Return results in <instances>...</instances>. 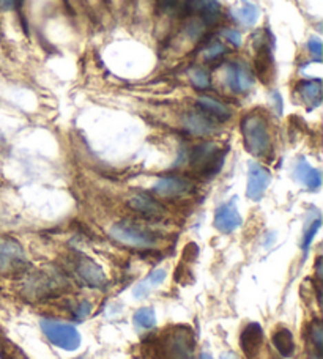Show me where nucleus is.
<instances>
[{
    "instance_id": "f257e3e1",
    "label": "nucleus",
    "mask_w": 323,
    "mask_h": 359,
    "mask_svg": "<svg viewBox=\"0 0 323 359\" xmlns=\"http://www.w3.org/2000/svg\"><path fill=\"white\" fill-rule=\"evenodd\" d=\"M194 345L193 329L178 325L160 340V359H194Z\"/></svg>"
},
{
    "instance_id": "f03ea898",
    "label": "nucleus",
    "mask_w": 323,
    "mask_h": 359,
    "mask_svg": "<svg viewBox=\"0 0 323 359\" xmlns=\"http://www.w3.org/2000/svg\"><path fill=\"white\" fill-rule=\"evenodd\" d=\"M242 132L244 147L254 156H265L271 148L270 131H268L267 120L260 114L246 115L242 121Z\"/></svg>"
},
{
    "instance_id": "7ed1b4c3",
    "label": "nucleus",
    "mask_w": 323,
    "mask_h": 359,
    "mask_svg": "<svg viewBox=\"0 0 323 359\" xmlns=\"http://www.w3.org/2000/svg\"><path fill=\"white\" fill-rule=\"evenodd\" d=\"M41 329L46 338L52 342L59 349L74 351L81 345V334L74 327L68 323L57 322V320H41Z\"/></svg>"
},
{
    "instance_id": "20e7f679",
    "label": "nucleus",
    "mask_w": 323,
    "mask_h": 359,
    "mask_svg": "<svg viewBox=\"0 0 323 359\" xmlns=\"http://www.w3.org/2000/svg\"><path fill=\"white\" fill-rule=\"evenodd\" d=\"M224 154H226V152H222L215 143H202L191 153V164L202 175L213 176L221 170L224 164Z\"/></svg>"
},
{
    "instance_id": "39448f33",
    "label": "nucleus",
    "mask_w": 323,
    "mask_h": 359,
    "mask_svg": "<svg viewBox=\"0 0 323 359\" xmlns=\"http://www.w3.org/2000/svg\"><path fill=\"white\" fill-rule=\"evenodd\" d=\"M109 234L114 240L129 247H153L156 245L155 235L131 223H118L112 225Z\"/></svg>"
},
{
    "instance_id": "423d86ee",
    "label": "nucleus",
    "mask_w": 323,
    "mask_h": 359,
    "mask_svg": "<svg viewBox=\"0 0 323 359\" xmlns=\"http://www.w3.org/2000/svg\"><path fill=\"white\" fill-rule=\"evenodd\" d=\"M183 16H199L205 27L215 25L221 19V5L218 0H185L182 5Z\"/></svg>"
},
{
    "instance_id": "0eeeda50",
    "label": "nucleus",
    "mask_w": 323,
    "mask_h": 359,
    "mask_svg": "<svg viewBox=\"0 0 323 359\" xmlns=\"http://www.w3.org/2000/svg\"><path fill=\"white\" fill-rule=\"evenodd\" d=\"M226 84L235 93H246L254 84V76L244 63H232L227 66Z\"/></svg>"
},
{
    "instance_id": "6e6552de",
    "label": "nucleus",
    "mask_w": 323,
    "mask_h": 359,
    "mask_svg": "<svg viewBox=\"0 0 323 359\" xmlns=\"http://www.w3.org/2000/svg\"><path fill=\"white\" fill-rule=\"evenodd\" d=\"M270 172L260 164H251L248 174V186H246V194L251 201H260L264 197L268 185H270Z\"/></svg>"
},
{
    "instance_id": "1a4fd4ad",
    "label": "nucleus",
    "mask_w": 323,
    "mask_h": 359,
    "mask_svg": "<svg viewBox=\"0 0 323 359\" xmlns=\"http://www.w3.org/2000/svg\"><path fill=\"white\" fill-rule=\"evenodd\" d=\"M242 225V216H240L237 202L235 198L229 201L216 209L215 214V227L222 234H232Z\"/></svg>"
},
{
    "instance_id": "9d476101",
    "label": "nucleus",
    "mask_w": 323,
    "mask_h": 359,
    "mask_svg": "<svg viewBox=\"0 0 323 359\" xmlns=\"http://www.w3.org/2000/svg\"><path fill=\"white\" fill-rule=\"evenodd\" d=\"M262 342H264V329L259 323H249L248 327L243 329L242 338H240V345L246 355V358L254 359L259 355Z\"/></svg>"
},
{
    "instance_id": "9b49d317",
    "label": "nucleus",
    "mask_w": 323,
    "mask_h": 359,
    "mask_svg": "<svg viewBox=\"0 0 323 359\" xmlns=\"http://www.w3.org/2000/svg\"><path fill=\"white\" fill-rule=\"evenodd\" d=\"M24 262V252L13 240H0V271H7Z\"/></svg>"
},
{
    "instance_id": "f8f14e48",
    "label": "nucleus",
    "mask_w": 323,
    "mask_h": 359,
    "mask_svg": "<svg viewBox=\"0 0 323 359\" xmlns=\"http://www.w3.org/2000/svg\"><path fill=\"white\" fill-rule=\"evenodd\" d=\"M189 189V181L180 178V176H164L153 186V192L161 197H178L186 194Z\"/></svg>"
},
{
    "instance_id": "ddd939ff",
    "label": "nucleus",
    "mask_w": 323,
    "mask_h": 359,
    "mask_svg": "<svg viewBox=\"0 0 323 359\" xmlns=\"http://www.w3.org/2000/svg\"><path fill=\"white\" fill-rule=\"evenodd\" d=\"M76 271H78L79 278L90 287H103L106 283V276L101 271V268L90 258H81L76 265Z\"/></svg>"
},
{
    "instance_id": "4468645a",
    "label": "nucleus",
    "mask_w": 323,
    "mask_h": 359,
    "mask_svg": "<svg viewBox=\"0 0 323 359\" xmlns=\"http://www.w3.org/2000/svg\"><path fill=\"white\" fill-rule=\"evenodd\" d=\"M197 107H199L208 119L226 121L232 117L231 107L211 96H200L197 99Z\"/></svg>"
},
{
    "instance_id": "2eb2a0df",
    "label": "nucleus",
    "mask_w": 323,
    "mask_h": 359,
    "mask_svg": "<svg viewBox=\"0 0 323 359\" xmlns=\"http://www.w3.org/2000/svg\"><path fill=\"white\" fill-rule=\"evenodd\" d=\"M183 126L186 131H189L194 136H210L216 131V125L211 119H208L204 114H188L183 119Z\"/></svg>"
},
{
    "instance_id": "dca6fc26",
    "label": "nucleus",
    "mask_w": 323,
    "mask_h": 359,
    "mask_svg": "<svg viewBox=\"0 0 323 359\" xmlns=\"http://www.w3.org/2000/svg\"><path fill=\"white\" fill-rule=\"evenodd\" d=\"M256 65H257V73H259V76L262 77V81L268 82L273 70V52H271L270 40H264L260 43V46L257 48Z\"/></svg>"
},
{
    "instance_id": "f3484780",
    "label": "nucleus",
    "mask_w": 323,
    "mask_h": 359,
    "mask_svg": "<svg viewBox=\"0 0 323 359\" xmlns=\"http://www.w3.org/2000/svg\"><path fill=\"white\" fill-rule=\"evenodd\" d=\"M295 176H297L300 183H303L308 189L312 191L319 189L322 185V175L319 170L311 167L304 159H301V161L297 164V167H295Z\"/></svg>"
},
{
    "instance_id": "a211bd4d",
    "label": "nucleus",
    "mask_w": 323,
    "mask_h": 359,
    "mask_svg": "<svg viewBox=\"0 0 323 359\" xmlns=\"http://www.w3.org/2000/svg\"><path fill=\"white\" fill-rule=\"evenodd\" d=\"M166 269L163 268H158L155 271H152L149 274V278H145L144 280H140V283L134 287V296L138 298V300H144L145 296H149L152 294V290H155L156 287H160L164 279H166Z\"/></svg>"
},
{
    "instance_id": "6ab92c4d",
    "label": "nucleus",
    "mask_w": 323,
    "mask_h": 359,
    "mask_svg": "<svg viewBox=\"0 0 323 359\" xmlns=\"http://www.w3.org/2000/svg\"><path fill=\"white\" fill-rule=\"evenodd\" d=\"M259 8L251 2H246V0H242V2L232 10L233 19L244 27H253L256 22L259 21Z\"/></svg>"
},
{
    "instance_id": "aec40b11",
    "label": "nucleus",
    "mask_w": 323,
    "mask_h": 359,
    "mask_svg": "<svg viewBox=\"0 0 323 359\" xmlns=\"http://www.w3.org/2000/svg\"><path fill=\"white\" fill-rule=\"evenodd\" d=\"M129 207L136 209V212L145 214V216H149V218H158L163 214V207L160 205V203H158L155 198L144 196V194L134 196L133 198H131Z\"/></svg>"
},
{
    "instance_id": "412c9836",
    "label": "nucleus",
    "mask_w": 323,
    "mask_h": 359,
    "mask_svg": "<svg viewBox=\"0 0 323 359\" xmlns=\"http://www.w3.org/2000/svg\"><path fill=\"white\" fill-rule=\"evenodd\" d=\"M297 90L301 99L308 103L311 107L319 106L322 103V82L320 81H301L298 82Z\"/></svg>"
},
{
    "instance_id": "4be33fe9",
    "label": "nucleus",
    "mask_w": 323,
    "mask_h": 359,
    "mask_svg": "<svg viewBox=\"0 0 323 359\" xmlns=\"http://www.w3.org/2000/svg\"><path fill=\"white\" fill-rule=\"evenodd\" d=\"M273 344H275L276 350L281 353V356L290 358L293 355L295 342H293V336L289 329L286 328L278 329L276 333L273 334Z\"/></svg>"
},
{
    "instance_id": "5701e85b",
    "label": "nucleus",
    "mask_w": 323,
    "mask_h": 359,
    "mask_svg": "<svg viewBox=\"0 0 323 359\" xmlns=\"http://www.w3.org/2000/svg\"><path fill=\"white\" fill-rule=\"evenodd\" d=\"M133 322H134L136 327L140 328V329H150L156 325L155 311H153L152 307L139 309V311L134 314Z\"/></svg>"
},
{
    "instance_id": "b1692460",
    "label": "nucleus",
    "mask_w": 323,
    "mask_h": 359,
    "mask_svg": "<svg viewBox=\"0 0 323 359\" xmlns=\"http://www.w3.org/2000/svg\"><path fill=\"white\" fill-rule=\"evenodd\" d=\"M189 79L193 82V85L199 90H205V88L210 87V76L205 70L202 68H194L189 71Z\"/></svg>"
},
{
    "instance_id": "393cba45",
    "label": "nucleus",
    "mask_w": 323,
    "mask_h": 359,
    "mask_svg": "<svg viewBox=\"0 0 323 359\" xmlns=\"http://www.w3.org/2000/svg\"><path fill=\"white\" fill-rule=\"evenodd\" d=\"M224 54H226V48H224V44L220 41H213L204 49V57L205 60H210V62L221 59Z\"/></svg>"
},
{
    "instance_id": "a878e982",
    "label": "nucleus",
    "mask_w": 323,
    "mask_h": 359,
    "mask_svg": "<svg viewBox=\"0 0 323 359\" xmlns=\"http://www.w3.org/2000/svg\"><path fill=\"white\" fill-rule=\"evenodd\" d=\"M311 340L312 344H314L317 353H320L322 355V350H323V327L319 320H315L314 323H312L311 327Z\"/></svg>"
},
{
    "instance_id": "bb28decb",
    "label": "nucleus",
    "mask_w": 323,
    "mask_h": 359,
    "mask_svg": "<svg viewBox=\"0 0 323 359\" xmlns=\"http://www.w3.org/2000/svg\"><path fill=\"white\" fill-rule=\"evenodd\" d=\"M320 224H322V223H320V218H317L315 220H312V223L309 224V227L306 229V234H304V236H303V251H304V252H308L312 240H314L315 234H317V232H319V229H320Z\"/></svg>"
},
{
    "instance_id": "cd10ccee",
    "label": "nucleus",
    "mask_w": 323,
    "mask_h": 359,
    "mask_svg": "<svg viewBox=\"0 0 323 359\" xmlns=\"http://www.w3.org/2000/svg\"><path fill=\"white\" fill-rule=\"evenodd\" d=\"M222 37L226 38V40L231 43L232 46H235V48H240V46H242V43H243L242 35H240V32L235 30V29H224L222 30Z\"/></svg>"
},
{
    "instance_id": "c85d7f7f",
    "label": "nucleus",
    "mask_w": 323,
    "mask_h": 359,
    "mask_svg": "<svg viewBox=\"0 0 323 359\" xmlns=\"http://www.w3.org/2000/svg\"><path fill=\"white\" fill-rule=\"evenodd\" d=\"M309 51L311 54L314 55V57H317V60H320L322 57V41L320 38L317 37H312L309 40Z\"/></svg>"
},
{
    "instance_id": "c756f323",
    "label": "nucleus",
    "mask_w": 323,
    "mask_h": 359,
    "mask_svg": "<svg viewBox=\"0 0 323 359\" xmlns=\"http://www.w3.org/2000/svg\"><path fill=\"white\" fill-rule=\"evenodd\" d=\"M180 3V0H158V7L161 11H171Z\"/></svg>"
},
{
    "instance_id": "7c9ffc66",
    "label": "nucleus",
    "mask_w": 323,
    "mask_h": 359,
    "mask_svg": "<svg viewBox=\"0 0 323 359\" xmlns=\"http://www.w3.org/2000/svg\"><path fill=\"white\" fill-rule=\"evenodd\" d=\"M23 5V0H0V8L2 10H14Z\"/></svg>"
},
{
    "instance_id": "2f4dec72",
    "label": "nucleus",
    "mask_w": 323,
    "mask_h": 359,
    "mask_svg": "<svg viewBox=\"0 0 323 359\" xmlns=\"http://www.w3.org/2000/svg\"><path fill=\"white\" fill-rule=\"evenodd\" d=\"M309 359H322V355H320V353H312Z\"/></svg>"
},
{
    "instance_id": "473e14b6",
    "label": "nucleus",
    "mask_w": 323,
    "mask_h": 359,
    "mask_svg": "<svg viewBox=\"0 0 323 359\" xmlns=\"http://www.w3.org/2000/svg\"><path fill=\"white\" fill-rule=\"evenodd\" d=\"M200 359H213V358H211V355H208V353H202Z\"/></svg>"
},
{
    "instance_id": "72a5a7b5",
    "label": "nucleus",
    "mask_w": 323,
    "mask_h": 359,
    "mask_svg": "<svg viewBox=\"0 0 323 359\" xmlns=\"http://www.w3.org/2000/svg\"><path fill=\"white\" fill-rule=\"evenodd\" d=\"M14 359H24V358H14Z\"/></svg>"
}]
</instances>
